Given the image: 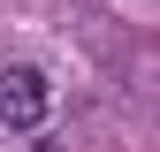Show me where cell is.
<instances>
[{"label":"cell","mask_w":160,"mask_h":152,"mask_svg":"<svg viewBox=\"0 0 160 152\" xmlns=\"http://www.w3.org/2000/svg\"><path fill=\"white\" fill-rule=\"evenodd\" d=\"M0 122L8 129H38L46 122V76L31 61H8L0 69Z\"/></svg>","instance_id":"obj_1"}]
</instances>
